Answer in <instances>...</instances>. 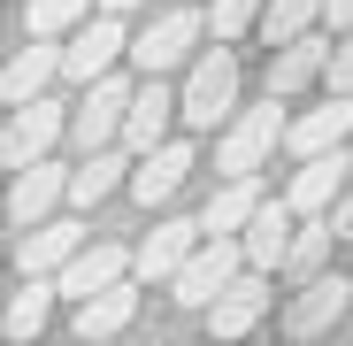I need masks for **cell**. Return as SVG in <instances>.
Segmentation results:
<instances>
[{"mask_svg":"<svg viewBox=\"0 0 353 346\" xmlns=\"http://www.w3.org/2000/svg\"><path fill=\"white\" fill-rule=\"evenodd\" d=\"M139 277V269H131ZM131 277H115V285H100L92 300H77V338H115V331H131V316H139V285Z\"/></svg>","mask_w":353,"mask_h":346,"instance_id":"cell-17","label":"cell"},{"mask_svg":"<svg viewBox=\"0 0 353 346\" xmlns=\"http://www.w3.org/2000/svg\"><path fill=\"white\" fill-rule=\"evenodd\" d=\"M54 70H62V46H54V39H39V31H31V46H16V54H8V70H0V100H8V108H23V100H39Z\"/></svg>","mask_w":353,"mask_h":346,"instance_id":"cell-16","label":"cell"},{"mask_svg":"<svg viewBox=\"0 0 353 346\" xmlns=\"http://www.w3.org/2000/svg\"><path fill=\"white\" fill-rule=\"evenodd\" d=\"M230 115H239V54H230V39H215L192 62V77H185V124L215 131V124H230Z\"/></svg>","mask_w":353,"mask_h":346,"instance_id":"cell-2","label":"cell"},{"mask_svg":"<svg viewBox=\"0 0 353 346\" xmlns=\"http://www.w3.org/2000/svg\"><path fill=\"white\" fill-rule=\"evenodd\" d=\"M323 8H330V0H269V8H261V39H269V46L300 39V31L323 23Z\"/></svg>","mask_w":353,"mask_h":346,"instance_id":"cell-26","label":"cell"},{"mask_svg":"<svg viewBox=\"0 0 353 346\" xmlns=\"http://www.w3.org/2000/svg\"><path fill=\"white\" fill-rule=\"evenodd\" d=\"M115 54H131L123 16H115V8H100V16H85V23L70 31V46H62V70H70L77 85H92V77H108V70H115Z\"/></svg>","mask_w":353,"mask_h":346,"instance_id":"cell-7","label":"cell"},{"mask_svg":"<svg viewBox=\"0 0 353 346\" xmlns=\"http://www.w3.org/2000/svg\"><path fill=\"white\" fill-rule=\"evenodd\" d=\"M276 100H284V93H269L261 108H239V115L223 124V139H215V169H223V177H246V169H261V162L284 146V115H276Z\"/></svg>","mask_w":353,"mask_h":346,"instance_id":"cell-3","label":"cell"},{"mask_svg":"<svg viewBox=\"0 0 353 346\" xmlns=\"http://www.w3.org/2000/svg\"><path fill=\"white\" fill-rule=\"evenodd\" d=\"M123 124H131V85L108 70V77L85 85V100H77V115H70V139L92 154V146H108V139H123Z\"/></svg>","mask_w":353,"mask_h":346,"instance_id":"cell-6","label":"cell"},{"mask_svg":"<svg viewBox=\"0 0 353 346\" xmlns=\"http://www.w3.org/2000/svg\"><path fill=\"white\" fill-rule=\"evenodd\" d=\"M261 8H269V0H215V8H208V31H215V39H239V31L261 23Z\"/></svg>","mask_w":353,"mask_h":346,"instance_id":"cell-28","label":"cell"},{"mask_svg":"<svg viewBox=\"0 0 353 346\" xmlns=\"http://www.w3.org/2000/svg\"><path fill=\"white\" fill-rule=\"evenodd\" d=\"M353 169V154L345 146H330V154H307L300 169H292V185H284V200L300 208V215H323V208H338V177Z\"/></svg>","mask_w":353,"mask_h":346,"instance_id":"cell-14","label":"cell"},{"mask_svg":"<svg viewBox=\"0 0 353 346\" xmlns=\"http://www.w3.org/2000/svg\"><path fill=\"white\" fill-rule=\"evenodd\" d=\"M239 239H246V262L254 269H284L292 262V239H300V208H292V200H261V215L239 231Z\"/></svg>","mask_w":353,"mask_h":346,"instance_id":"cell-12","label":"cell"},{"mask_svg":"<svg viewBox=\"0 0 353 346\" xmlns=\"http://www.w3.org/2000/svg\"><path fill=\"white\" fill-rule=\"evenodd\" d=\"M353 139V93H330L323 108H307V115H292V124H284V146L292 154H330V146H345Z\"/></svg>","mask_w":353,"mask_h":346,"instance_id":"cell-10","label":"cell"},{"mask_svg":"<svg viewBox=\"0 0 353 346\" xmlns=\"http://www.w3.org/2000/svg\"><path fill=\"white\" fill-rule=\"evenodd\" d=\"M323 85H330V93H353V31H338V46H330V70H323Z\"/></svg>","mask_w":353,"mask_h":346,"instance_id":"cell-29","label":"cell"},{"mask_svg":"<svg viewBox=\"0 0 353 346\" xmlns=\"http://www.w3.org/2000/svg\"><path fill=\"white\" fill-rule=\"evenodd\" d=\"M330 215H338V239H353V193H345V200H338Z\"/></svg>","mask_w":353,"mask_h":346,"instance_id":"cell-31","label":"cell"},{"mask_svg":"<svg viewBox=\"0 0 353 346\" xmlns=\"http://www.w3.org/2000/svg\"><path fill=\"white\" fill-rule=\"evenodd\" d=\"M323 70H330V39L300 31V39L276 46V62H269V93H300V85H315Z\"/></svg>","mask_w":353,"mask_h":346,"instance_id":"cell-18","label":"cell"},{"mask_svg":"<svg viewBox=\"0 0 353 346\" xmlns=\"http://www.w3.org/2000/svg\"><path fill=\"white\" fill-rule=\"evenodd\" d=\"M323 23H330V31H353V0H330V8H323Z\"/></svg>","mask_w":353,"mask_h":346,"instance_id":"cell-30","label":"cell"},{"mask_svg":"<svg viewBox=\"0 0 353 346\" xmlns=\"http://www.w3.org/2000/svg\"><path fill=\"white\" fill-rule=\"evenodd\" d=\"M254 215H261V169H246V177H223V193L208 200L200 223H208V231H246Z\"/></svg>","mask_w":353,"mask_h":346,"instance_id":"cell-22","label":"cell"},{"mask_svg":"<svg viewBox=\"0 0 353 346\" xmlns=\"http://www.w3.org/2000/svg\"><path fill=\"white\" fill-rule=\"evenodd\" d=\"M115 277H131V254H123V247H108V239H85L62 269H54V285H62L70 300H92L100 285H115Z\"/></svg>","mask_w":353,"mask_h":346,"instance_id":"cell-13","label":"cell"},{"mask_svg":"<svg viewBox=\"0 0 353 346\" xmlns=\"http://www.w3.org/2000/svg\"><path fill=\"white\" fill-rule=\"evenodd\" d=\"M345 300H353V277H307V293L292 300V331H300V338L330 331V323L345 316Z\"/></svg>","mask_w":353,"mask_h":346,"instance_id":"cell-21","label":"cell"},{"mask_svg":"<svg viewBox=\"0 0 353 346\" xmlns=\"http://www.w3.org/2000/svg\"><path fill=\"white\" fill-rule=\"evenodd\" d=\"M345 154H353V146H345Z\"/></svg>","mask_w":353,"mask_h":346,"instance_id":"cell-33","label":"cell"},{"mask_svg":"<svg viewBox=\"0 0 353 346\" xmlns=\"http://www.w3.org/2000/svg\"><path fill=\"white\" fill-rule=\"evenodd\" d=\"M54 200H70V169H54V162L39 154L31 169H16V185H8V223L31 231V223L54 215Z\"/></svg>","mask_w":353,"mask_h":346,"instance_id":"cell-11","label":"cell"},{"mask_svg":"<svg viewBox=\"0 0 353 346\" xmlns=\"http://www.w3.org/2000/svg\"><path fill=\"white\" fill-rule=\"evenodd\" d=\"M185 115V93H169L161 77H146L139 93H131V124H123V146L131 154H146V146H161V131Z\"/></svg>","mask_w":353,"mask_h":346,"instance_id":"cell-15","label":"cell"},{"mask_svg":"<svg viewBox=\"0 0 353 346\" xmlns=\"http://www.w3.org/2000/svg\"><path fill=\"white\" fill-rule=\"evenodd\" d=\"M70 131V115L62 108H54L46 93L39 100H23V108H8V131H0V169H31L54 139H62Z\"/></svg>","mask_w":353,"mask_h":346,"instance_id":"cell-5","label":"cell"},{"mask_svg":"<svg viewBox=\"0 0 353 346\" xmlns=\"http://www.w3.org/2000/svg\"><path fill=\"white\" fill-rule=\"evenodd\" d=\"M54 293H62L54 277H23V293L8 300V316H0V331H8V338H39V331H46V308H54Z\"/></svg>","mask_w":353,"mask_h":346,"instance_id":"cell-25","label":"cell"},{"mask_svg":"<svg viewBox=\"0 0 353 346\" xmlns=\"http://www.w3.org/2000/svg\"><path fill=\"white\" fill-rule=\"evenodd\" d=\"M100 8H115V16H123V8H139V0H100Z\"/></svg>","mask_w":353,"mask_h":346,"instance_id":"cell-32","label":"cell"},{"mask_svg":"<svg viewBox=\"0 0 353 346\" xmlns=\"http://www.w3.org/2000/svg\"><path fill=\"white\" fill-rule=\"evenodd\" d=\"M200 31H208V16L192 8V0H176L169 16H154L139 39H131V62L146 70V77H169L176 62H192V46H200Z\"/></svg>","mask_w":353,"mask_h":346,"instance_id":"cell-4","label":"cell"},{"mask_svg":"<svg viewBox=\"0 0 353 346\" xmlns=\"http://www.w3.org/2000/svg\"><path fill=\"white\" fill-rule=\"evenodd\" d=\"M269 277H276V269H254V262H246V269L215 293V308H208L215 338H246V331H261V316H269Z\"/></svg>","mask_w":353,"mask_h":346,"instance_id":"cell-9","label":"cell"},{"mask_svg":"<svg viewBox=\"0 0 353 346\" xmlns=\"http://www.w3.org/2000/svg\"><path fill=\"white\" fill-rule=\"evenodd\" d=\"M85 16H100V0H31V31L39 39H70Z\"/></svg>","mask_w":353,"mask_h":346,"instance_id":"cell-27","label":"cell"},{"mask_svg":"<svg viewBox=\"0 0 353 346\" xmlns=\"http://www.w3.org/2000/svg\"><path fill=\"white\" fill-rule=\"evenodd\" d=\"M185 169H192V146L161 139V146H146V154H139V169H131V193L154 208V200H169L176 185H185Z\"/></svg>","mask_w":353,"mask_h":346,"instance_id":"cell-20","label":"cell"},{"mask_svg":"<svg viewBox=\"0 0 353 346\" xmlns=\"http://www.w3.org/2000/svg\"><path fill=\"white\" fill-rule=\"evenodd\" d=\"M330 247H338V215H330V208H323V215H300V239H292V262H284V269L307 285V277H323Z\"/></svg>","mask_w":353,"mask_h":346,"instance_id":"cell-23","label":"cell"},{"mask_svg":"<svg viewBox=\"0 0 353 346\" xmlns=\"http://www.w3.org/2000/svg\"><path fill=\"white\" fill-rule=\"evenodd\" d=\"M239 269H246V239H239V231H208V239L192 247V262L169 277V300L176 308H215V293Z\"/></svg>","mask_w":353,"mask_h":346,"instance_id":"cell-1","label":"cell"},{"mask_svg":"<svg viewBox=\"0 0 353 346\" xmlns=\"http://www.w3.org/2000/svg\"><path fill=\"white\" fill-rule=\"evenodd\" d=\"M208 239V223H185V215H161L146 239H139V254H131V269L146 277V285H169L176 269L192 262V247Z\"/></svg>","mask_w":353,"mask_h":346,"instance_id":"cell-8","label":"cell"},{"mask_svg":"<svg viewBox=\"0 0 353 346\" xmlns=\"http://www.w3.org/2000/svg\"><path fill=\"white\" fill-rule=\"evenodd\" d=\"M123 169H131V162L115 154V146H92V154H85V169H70V200H77V208L108 200L115 185H123Z\"/></svg>","mask_w":353,"mask_h":346,"instance_id":"cell-24","label":"cell"},{"mask_svg":"<svg viewBox=\"0 0 353 346\" xmlns=\"http://www.w3.org/2000/svg\"><path fill=\"white\" fill-rule=\"evenodd\" d=\"M77 247H85V231H77V223H31V231H23V247H16V269H23V277H54Z\"/></svg>","mask_w":353,"mask_h":346,"instance_id":"cell-19","label":"cell"}]
</instances>
